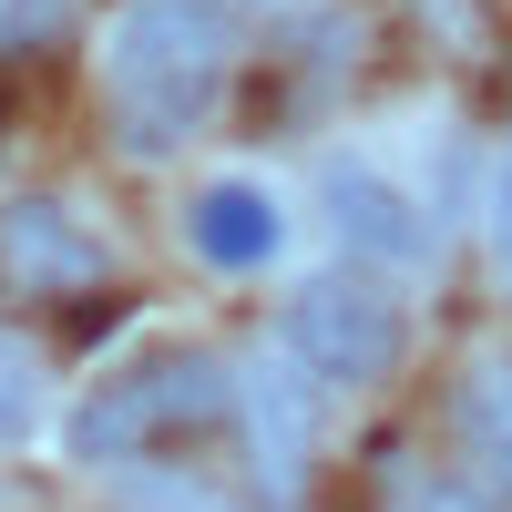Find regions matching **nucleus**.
I'll return each mask as SVG.
<instances>
[{"label": "nucleus", "mask_w": 512, "mask_h": 512, "mask_svg": "<svg viewBox=\"0 0 512 512\" xmlns=\"http://www.w3.org/2000/svg\"><path fill=\"white\" fill-rule=\"evenodd\" d=\"M31 420H41V369H31V349H21V338L0 328V451H11Z\"/></svg>", "instance_id": "obj_10"}, {"label": "nucleus", "mask_w": 512, "mask_h": 512, "mask_svg": "<svg viewBox=\"0 0 512 512\" xmlns=\"http://www.w3.org/2000/svg\"><path fill=\"white\" fill-rule=\"evenodd\" d=\"M318 205H328L338 246L379 256V267H420V256H431V216H420V195L390 185V175L359 164V154H328V164H318Z\"/></svg>", "instance_id": "obj_5"}, {"label": "nucleus", "mask_w": 512, "mask_h": 512, "mask_svg": "<svg viewBox=\"0 0 512 512\" xmlns=\"http://www.w3.org/2000/svg\"><path fill=\"white\" fill-rule=\"evenodd\" d=\"M0 277L21 297H82L113 277L103 236H82L62 205H0Z\"/></svg>", "instance_id": "obj_6"}, {"label": "nucleus", "mask_w": 512, "mask_h": 512, "mask_svg": "<svg viewBox=\"0 0 512 512\" xmlns=\"http://www.w3.org/2000/svg\"><path fill=\"white\" fill-rule=\"evenodd\" d=\"M277 338L297 349V369H308L318 390H379V379L400 369V349H410V318H400V297L379 277L338 267V277H308L287 297Z\"/></svg>", "instance_id": "obj_3"}, {"label": "nucleus", "mask_w": 512, "mask_h": 512, "mask_svg": "<svg viewBox=\"0 0 512 512\" xmlns=\"http://www.w3.org/2000/svg\"><path fill=\"white\" fill-rule=\"evenodd\" d=\"M236 369V431H246V472H256V492H267V512H297L308 502V482H318V420H328V390L308 369H297V349L277 338V349H246V359H226Z\"/></svg>", "instance_id": "obj_4"}, {"label": "nucleus", "mask_w": 512, "mask_h": 512, "mask_svg": "<svg viewBox=\"0 0 512 512\" xmlns=\"http://www.w3.org/2000/svg\"><path fill=\"white\" fill-rule=\"evenodd\" d=\"M226 72H236V31L216 0H123L103 21V113H113V144L134 164L185 154L226 103Z\"/></svg>", "instance_id": "obj_1"}, {"label": "nucleus", "mask_w": 512, "mask_h": 512, "mask_svg": "<svg viewBox=\"0 0 512 512\" xmlns=\"http://www.w3.org/2000/svg\"><path fill=\"white\" fill-rule=\"evenodd\" d=\"M226 410H236V369L216 349H154L72 410V461L82 472H144V461L185 451L195 431H216Z\"/></svg>", "instance_id": "obj_2"}, {"label": "nucleus", "mask_w": 512, "mask_h": 512, "mask_svg": "<svg viewBox=\"0 0 512 512\" xmlns=\"http://www.w3.org/2000/svg\"><path fill=\"white\" fill-rule=\"evenodd\" d=\"M482 226H492V277L512 287V154L492 164V185H482Z\"/></svg>", "instance_id": "obj_12"}, {"label": "nucleus", "mask_w": 512, "mask_h": 512, "mask_svg": "<svg viewBox=\"0 0 512 512\" xmlns=\"http://www.w3.org/2000/svg\"><path fill=\"white\" fill-rule=\"evenodd\" d=\"M451 420H461V451H472L482 492H492V502L512 512V359H482L472 379H461Z\"/></svg>", "instance_id": "obj_8"}, {"label": "nucleus", "mask_w": 512, "mask_h": 512, "mask_svg": "<svg viewBox=\"0 0 512 512\" xmlns=\"http://www.w3.org/2000/svg\"><path fill=\"white\" fill-rule=\"evenodd\" d=\"M123 502H134V512H246V502H226L216 482H205L195 461H144Z\"/></svg>", "instance_id": "obj_9"}, {"label": "nucleus", "mask_w": 512, "mask_h": 512, "mask_svg": "<svg viewBox=\"0 0 512 512\" xmlns=\"http://www.w3.org/2000/svg\"><path fill=\"white\" fill-rule=\"evenodd\" d=\"M390 512H502L492 492H472V482H410Z\"/></svg>", "instance_id": "obj_13"}, {"label": "nucleus", "mask_w": 512, "mask_h": 512, "mask_svg": "<svg viewBox=\"0 0 512 512\" xmlns=\"http://www.w3.org/2000/svg\"><path fill=\"white\" fill-rule=\"evenodd\" d=\"M185 246L205 256V267H226V277H246V267H267V256L287 246V205H277L267 185H246V175H226V185H205V195L185 205Z\"/></svg>", "instance_id": "obj_7"}, {"label": "nucleus", "mask_w": 512, "mask_h": 512, "mask_svg": "<svg viewBox=\"0 0 512 512\" xmlns=\"http://www.w3.org/2000/svg\"><path fill=\"white\" fill-rule=\"evenodd\" d=\"M62 31H72V0H0V62H21V52H52Z\"/></svg>", "instance_id": "obj_11"}]
</instances>
